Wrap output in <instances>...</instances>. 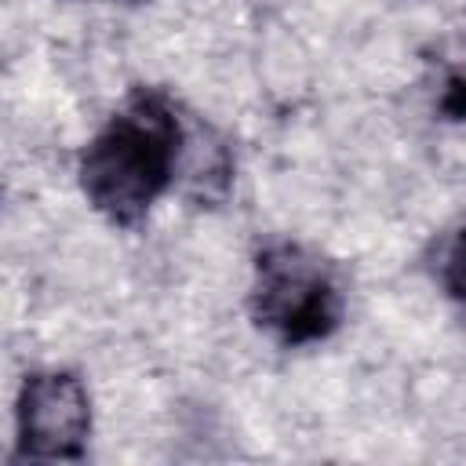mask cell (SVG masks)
I'll list each match as a JSON object with an SVG mask.
<instances>
[{"label":"cell","instance_id":"1","mask_svg":"<svg viewBox=\"0 0 466 466\" xmlns=\"http://www.w3.org/2000/svg\"><path fill=\"white\" fill-rule=\"evenodd\" d=\"M182 153V124L167 95L138 87L80 153L87 204L116 226H135L171 186Z\"/></svg>","mask_w":466,"mask_h":466},{"label":"cell","instance_id":"2","mask_svg":"<svg viewBox=\"0 0 466 466\" xmlns=\"http://www.w3.org/2000/svg\"><path fill=\"white\" fill-rule=\"evenodd\" d=\"M251 317L277 342L306 346L339 328L342 288L320 255L299 244H269L255 258Z\"/></svg>","mask_w":466,"mask_h":466},{"label":"cell","instance_id":"3","mask_svg":"<svg viewBox=\"0 0 466 466\" xmlns=\"http://www.w3.org/2000/svg\"><path fill=\"white\" fill-rule=\"evenodd\" d=\"M15 422L22 459H80L91 433V400L84 382L73 371L25 375Z\"/></svg>","mask_w":466,"mask_h":466},{"label":"cell","instance_id":"4","mask_svg":"<svg viewBox=\"0 0 466 466\" xmlns=\"http://www.w3.org/2000/svg\"><path fill=\"white\" fill-rule=\"evenodd\" d=\"M437 273H441L444 291L466 309V229L451 233V240H448L444 251H441V266H437Z\"/></svg>","mask_w":466,"mask_h":466},{"label":"cell","instance_id":"5","mask_svg":"<svg viewBox=\"0 0 466 466\" xmlns=\"http://www.w3.org/2000/svg\"><path fill=\"white\" fill-rule=\"evenodd\" d=\"M441 113L451 116V120H466V76H451L444 84V95H441Z\"/></svg>","mask_w":466,"mask_h":466}]
</instances>
